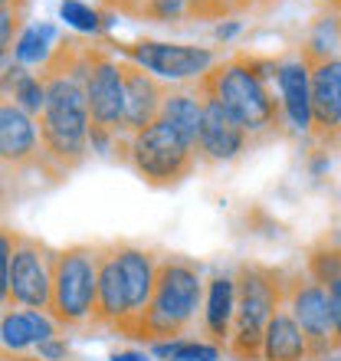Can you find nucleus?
<instances>
[{"mask_svg": "<svg viewBox=\"0 0 341 361\" xmlns=\"http://www.w3.org/2000/svg\"><path fill=\"white\" fill-rule=\"evenodd\" d=\"M85 49L79 39H63L39 66L43 112L37 115L43 168L69 174L89 158V105H85Z\"/></svg>", "mask_w": 341, "mask_h": 361, "instance_id": "f257e3e1", "label": "nucleus"}, {"mask_svg": "<svg viewBox=\"0 0 341 361\" xmlns=\"http://www.w3.org/2000/svg\"><path fill=\"white\" fill-rule=\"evenodd\" d=\"M269 76H275V59H259L249 53H237L220 59L204 79H197L210 99H217L247 135L269 132L279 125V99L269 89Z\"/></svg>", "mask_w": 341, "mask_h": 361, "instance_id": "f03ea898", "label": "nucleus"}, {"mask_svg": "<svg viewBox=\"0 0 341 361\" xmlns=\"http://www.w3.org/2000/svg\"><path fill=\"white\" fill-rule=\"evenodd\" d=\"M200 305H204L200 267L184 257H164L158 263L151 302L138 322V338H148V342L180 338L197 322Z\"/></svg>", "mask_w": 341, "mask_h": 361, "instance_id": "7ed1b4c3", "label": "nucleus"}, {"mask_svg": "<svg viewBox=\"0 0 341 361\" xmlns=\"http://www.w3.org/2000/svg\"><path fill=\"white\" fill-rule=\"evenodd\" d=\"M233 286H237V312L227 345L240 361H259L266 322L285 302V273L259 263H243L233 273Z\"/></svg>", "mask_w": 341, "mask_h": 361, "instance_id": "20e7f679", "label": "nucleus"}, {"mask_svg": "<svg viewBox=\"0 0 341 361\" xmlns=\"http://www.w3.org/2000/svg\"><path fill=\"white\" fill-rule=\"evenodd\" d=\"M99 243H73L53 250L49 276V319L59 329H85L95 319V276H99Z\"/></svg>", "mask_w": 341, "mask_h": 361, "instance_id": "39448f33", "label": "nucleus"}, {"mask_svg": "<svg viewBox=\"0 0 341 361\" xmlns=\"http://www.w3.org/2000/svg\"><path fill=\"white\" fill-rule=\"evenodd\" d=\"M85 105H89V152H112L122 138V59L102 47L85 49Z\"/></svg>", "mask_w": 341, "mask_h": 361, "instance_id": "423d86ee", "label": "nucleus"}, {"mask_svg": "<svg viewBox=\"0 0 341 361\" xmlns=\"http://www.w3.org/2000/svg\"><path fill=\"white\" fill-rule=\"evenodd\" d=\"M125 161L151 188H174L197 168V154L168 122L154 118L142 132L125 138Z\"/></svg>", "mask_w": 341, "mask_h": 361, "instance_id": "0eeeda50", "label": "nucleus"}, {"mask_svg": "<svg viewBox=\"0 0 341 361\" xmlns=\"http://www.w3.org/2000/svg\"><path fill=\"white\" fill-rule=\"evenodd\" d=\"M118 59H128L164 86H187L197 82L220 63L217 49L210 47H187V43H164V39H132L118 43Z\"/></svg>", "mask_w": 341, "mask_h": 361, "instance_id": "6e6552de", "label": "nucleus"}, {"mask_svg": "<svg viewBox=\"0 0 341 361\" xmlns=\"http://www.w3.org/2000/svg\"><path fill=\"white\" fill-rule=\"evenodd\" d=\"M49 276H53V250L37 237L20 233L13 237L7 276V305L17 309H49Z\"/></svg>", "mask_w": 341, "mask_h": 361, "instance_id": "1a4fd4ad", "label": "nucleus"}, {"mask_svg": "<svg viewBox=\"0 0 341 361\" xmlns=\"http://www.w3.org/2000/svg\"><path fill=\"white\" fill-rule=\"evenodd\" d=\"M285 309L295 319V325L302 329L305 342H309V355L325 358L335 352V332H332V312H328V295L312 276L292 273L285 276Z\"/></svg>", "mask_w": 341, "mask_h": 361, "instance_id": "9d476101", "label": "nucleus"}, {"mask_svg": "<svg viewBox=\"0 0 341 361\" xmlns=\"http://www.w3.org/2000/svg\"><path fill=\"white\" fill-rule=\"evenodd\" d=\"M309 59V86H312V128L318 142H341V56L322 49H302Z\"/></svg>", "mask_w": 341, "mask_h": 361, "instance_id": "9b49d317", "label": "nucleus"}, {"mask_svg": "<svg viewBox=\"0 0 341 361\" xmlns=\"http://www.w3.org/2000/svg\"><path fill=\"white\" fill-rule=\"evenodd\" d=\"M247 142H249L247 128H243L217 99H210V95L204 92V115H200L197 142H194L197 161H207V164L233 161V158L247 148Z\"/></svg>", "mask_w": 341, "mask_h": 361, "instance_id": "f8f14e48", "label": "nucleus"}, {"mask_svg": "<svg viewBox=\"0 0 341 361\" xmlns=\"http://www.w3.org/2000/svg\"><path fill=\"white\" fill-rule=\"evenodd\" d=\"M115 259H118V269H122L125 279V299H128V329L125 335L128 338H138V322H142L144 309L151 302L154 293V279H158V253L144 247H135V243H112Z\"/></svg>", "mask_w": 341, "mask_h": 361, "instance_id": "ddd939ff", "label": "nucleus"}, {"mask_svg": "<svg viewBox=\"0 0 341 361\" xmlns=\"http://www.w3.org/2000/svg\"><path fill=\"white\" fill-rule=\"evenodd\" d=\"M0 168L4 171L43 168L37 118L27 115L10 99H0Z\"/></svg>", "mask_w": 341, "mask_h": 361, "instance_id": "4468645a", "label": "nucleus"}, {"mask_svg": "<svg viewBox=\"0 0 341 361\" xmlns=\"http://www.w3.org/2000/svg\"><path fill=\"white\" fill-rule=\"evenodd\" d=\"M168 95V86L142 66H135L122 59V138L142 132L144 125H151L161 112V102Z\"/></svg>", "mask_w": 341, "mask_h": 361, "instance_id": "2eb2a0df", "label": "nucleus"}, {"mask_svg": "<svg viewBox=\"0 0 341 361\" xmlns=\"http://www.w3.org/2000/svg\"><path fill=\"white\" fill-rule=\"evenodd\" d=\"M92 325L102 329H115L125 335L128 329V299H125V279L115 259L112 243H105L99 250V276H95V319Z\"/></svg>", "mask_w": 341, "mask_h": 361, "instance_id": "dca6fc26", "label": "nucleus"}, {"mask_svg": "<svg viewBox=\"0 0 341 361\" xmlns=\"http://www.w3.org/2000/svg\"><path fill=\"white\" fill-rule=\"evenodd\" d=\"M275 82H279V109L289 118L295 132L312 128V86H309V59L292 56L275 63Z\"/></svg>", "mask_w": 341, "mask_h": 361, "instance_id": "f3484780", "label": "nucleus"}, {"mask_svg": "<svg viewBox=\"0 0 341 361\" xmlns=\"http://www.w3.org/2000/svg\"><path fill=\"white\" fill-rule=\"evenodd\" d=\"M53 335H59V325L49 319V312L13 309V305L7 312H0V348L10 355H23L27 348H37Z\"/></svg>", "mask_w": 341, "mask_h": 361, "instance_id": "a211bd4d", "label": "nucleus"}, {"mask_svg": "<svg viewBox=\"0 0 341 361\" xmlns=\"http://www.w3.org/2000/svg\"><path fill=\"white\" fill-rule=\"evenodd\" d=\"M259 361H312L309 342H305L302 329L295 325V319L289 315L285 302L266 322L263 345H259Z\"/></svg>", "mask_w": 341, "mask_h": 361, "instance_id": "6ab92c4d", "label": "nucleus"}, {"mask_svg": "<svg viewBox=\"0 0 341 361\" xmlns=\"http://www.w3.org/2000/svg\"><path fill=\"white\" fill-rule=\"evenodd\" d=\"M200 115H204V89H200V82H187V86L168 89L158 118L168 122L170 128L194 148L197 128H200Z\"/></svg>", "mask_w": 341, "mask_h": 361, "instance_id": "aec40b11", "label": "nucleus"}, {"mask_svg": "<svg viewBox=\"0 0 341 361\" xmlns=\"http://www.w3.org/2000/svg\"><path fill=\"white\" fill-rule=\"evenodd\" d=\"M204 329L213 338V345L230 342V329H233V312H237V286L233 276H213L204 289Z\"/></svg>", "mask_w": 341, "mask_h": 361, "instance_id": "412c9836", "label": "nucleus"}, {"mask_svg": "<svg viewBox=\"0 0 341 361\" xmlns=\"http://www.w3.org/2000/svg\"><path fill=\"white\" fill-rule=\"evenodd\" d=\"M43 79L39 73H30L27 66H20L10 59L7 66L0 69V99H10L13 105H20L27 115L37 118L43 112Z\"/></svg>", "mask_w": 341, "mask_h": 361, "instance_id": "4be33fe9", "label": "nucleus"}, {"mask_svg": "<svg viewBox=\"0 0 341 361\" xmlns=\"http://www.w3.org/2000/svg\"><path fill=\"white\" fill-rule=\"evenodd\" d=\"M118 13L148 23H180L187 20V0H108Z\"/></svg>", "mask_w": 341, "mask_h": 361, "instance_id": "5701e85b", "label": "nucleus"}, {"mask_svg": "<svg viewBox=\"0 0 341 361\" xmlns=\"http://www.w3.org/2000/svg\"><path fill=\"white\" fill-rule=\"evenodd\" d=\"M49 53H53V27L43 23V27H30L20 33L17 43H13L10 59L30 69V66H43L49 59Z\"/></svg>", "mask_w": 341, "mask_h": 361, "instance_id": "b1692460", "label": "nucleus"}, {"mask_svg": "<svg viewBox=\"0 0 341 361\" xmlns=\"http://www.w3.org/2000/svg\"><path fill=\"white\" fill-rule=\"evenodd\" d=\"M273 0H187V20H230L269 7Z\"/></svg>", "mask_w": 341, "mask_h": 361, "instance_id": "393cba45", "label": "nucleus"}, {"mask_svg": "<svg viewBox=\"0 0 341 361\" xmlns=\"http://www.w3.org/2000/svg\"><path fill=\"white\" fill-rule=\"evenodd\" d=\"M305 273L312 276L318 286H328V283H335V279H341V243L338 240H318V243L309 250Z\"/></svg>", "mask_w": 341, "mask_h": 361, "instance_id": "a878e982", "label": "nucleus"}, {"mask_svg": "<svg viewBox=\"0 0 341 361\" xmlns=\"http://www.w3.org/2000/svg\"><path fill=\"white\" fill-rule=\"evenodd\" d=\"M154 355L164 361H220V345L168 338V342H154Z\"/></svg>", "mask_w": 341, "mask_h": 361, "instance_id": "bb28decb", "label": "nucleus"}, {"mask_svg": "<svg viewBox=\"0 0 341 361\" xmlns=\"http://www.w3.org/2000/svg\"><path fill=\"white\" fill-rule=\"evenodd\" d=\"M59 17L66 20L73 30H79V33H102L112 20L105 17L102 10H95V7H89V4H82V0H63L59 4Z\"/></svg>", "mask_w": 341, "mask_h": 361, "instance_id": "cd10ccee", "label": "nucleus"}, {"mask_svg": "<svg viewBox=\"0 0 341 361\" xmlns=\"http://www.w3.org/2000/svg\"><path fill=\"white\" fill-rule=\"evenodd\" d=\"M20 33H23V7L0 4V56L13 53V43Z\"/></svg>", "mask_w": 341, "mask_h": 361, "instance_id": "c85d7f7f", "label": "nucleus"}, {"mask_svg": "<svg viewBox=\"0 0 341 361\" xmlns=\"http://www.w3.org/2000/svg\"><path fill=\"white\" fill-rule=\"evenodd\" d=\"M13 237L17 230H10L0 224V312L7 305V276H10V253H13Z\"/></svg>", "mask_w": 341, "mask_h": 361, "instance_id": "c756f323", "label": "nucleus"}, {"mask_svg": "<svg viewBox=\"0 0 341 361\" xmlns=\"http://www.w3.org/2000/svg\"><path fill=\"white\" fill-rule=\"evenodd\" d=\"M328 295V312H332V332H335V348L341 345V279L322 286Z\"/></svg>", "mask_w": 341, "mask_h": 361, "instance_id": "7c9ffc66", "label": "nucleus"}, {"mask_svg": "<svg viewBox=\"0 0 341 361\" xmlns=\"http://www.w3.org/2000/svg\"><path fill=\"white\" fill-rule=\"evenodd\" d=\"M39 352V361H66L69 358V345L63 335H53V338H46V342L37 345Z\"/></svg>", "mask_w": 341, "mask_h": 361, "instance_id": "2f4dec72", "label": "nucleus"}, {"mask_svg": "<svg viewBox=\"0 0 341 361\" xmlns=\"http://www.w3.org/2000/svg\"><path fill=\"white\" fill-rule=\"evenodd\" d=\"M108 361H151V358L144 352H132V348H128V352H115Z\"/></svg>", "mask_w": 341, "mask_h": 361, "instance_id": "473e14b6", "label": "nucleus"}, {"mask_svg": "<svg viewBox=\"0 0 341 361\" xmlns=\"http://www.w3.org/2000/svg\"><path fill=\"white\" fill-rule=\"evenodd\" d=\"M4 204H7V174L0 168V210H4Z\"/></svg>", "mask_w": 341, "mask_h": 361, "instance_id": "72a5a7b5", "label": "nucleus"}, {"mask_svg": "<svg viewBox=\"0 0 341 361\" xmlns=\"http://www.w3.org/2000/svg\"><path fill=\"white\" fill-rule=\"evenodd\" d=\"M0 361H39V358H23V355H0Z\"/></svg>", "mask_w": 341, "mask_h": 361, "instance_id": "f704fd0d", "label": "nucleus"}, {"mask_svg": "<svg viewBox=\"0 0 341 361\" xmlns=\"http://www.w3.org/2000/svg\"><path fill=\"white\" fill-rule=\"evenodd\" d=\"M0 4H13V7H23V10H27V0H0Z\"/></svg>", "mask_w": 341, "mask_h": 361, "instance_id": "c9c22d12", "label": "nucleus"}, {"mask_svg": "<svg viewBox=\"0 0 341 361\" xmlns=\"http://www.w3.org/2000/svg\"><path fill=\"white\" fill-rule=\"evenodd\" d=\"M7 63H10V56H0V69L7 66Z\"/></svg>", "mask_w": 341, "mask_h": 361, "instance_id": "e433bc0d", "label": "nucleus"}, {"mask_svg": "<svg viewBox=\"0 0 341 361\" xmlns=\"http://www.w3.org/2000/svg\"><path fill=\"white\" fill-rule=\"evenodd\" d=\"M332 7H338V10H341V0H332Z\"/></svg>", "mask_w": 341, "mask_h": 361, "instance_id": "4c0bfd02", "label": "nucleus"}]
</instances>
